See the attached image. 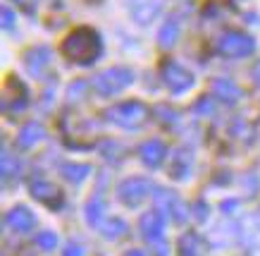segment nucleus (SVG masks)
Listing matches in <instances>:
<instances>
[{
	"label": "nucleus",
	"mask_w": 260,
	"mask_h": 256,
	"mask_svg": "<svg viewBox=\"0 0 260 256\" xmlns=\"http://www.w3.org/2000/svg\"><path fill=\"white\" fill-rule=\"evenodd\" d=\"M60 50L72 63L91 65L101 55V39H98L95 29H91V26H77L62 39Z\"/></svg>",
	"instance_id": "obj_1"
},
{
	"label": "nucleus",
	"mask_w": 260,
	"mask_h": 256,
	"mask_svg": "<svg viewBox=\"0 0 260 256\" xmlns=\"http://www.w3.org/2000/svg\"><path fill=\"white\" fill-rule=\"evenodd\" d=\"M105 118L110 122H115V125H119V127L136 129L148 120V108L141 101H124V103H117V105H112V108H108Z\"/></svg>",
	"instance_id": "obj_2"
},
{
	"label": "nucleus",
	"mask_w": 260,
	"mask_h": 256,
	"mask_svg": "<svg viewBox=\"0 0 260 256\" xmlns=\"http://www.w3.org/2000/svg\"><path fill=\"white\" fill-rule=\"evenodd\" d=\"M217 50L227 58H246L255 50V39L248 36L246 32L229 29V32H224L220 36V41H217Z\"/></svg>",
	"instance_id": "obj_3"
},
{
	"label": "nucleus",
	"mask_w": 260,
	"mask_h": 256,
	"mask_svg": "<svg viewBox=\"0 0 260 256\" xmlns=\"http://www.w3.org/2000/svg\"><path fill=\"white\" fill-rule=\"evenodd\" d=\"M134 79V74L132 70H126V67H110V70H105V72L95 74L93 79V89L103 96H110V94H117L122 91L124 87H129Z\"/></svg>",
	"instance_id": "obj_4"
},
{
	"label": "nucleus",
	"mask_w": 260,
	"mask_h": 256,
	"mask_svg": "<svg viewBox=\"0 0 260 256\" xmlns=\"http://www.w3.org/2000/svg\"><path fill=\"white\" fill-rule=\"evenodd\" d=\"M160 74H162V81H165V87L172 91V94H181V91H186V89L193 84V77H191L189 70H184L181 65H177L174 60L165 58L162 65H160Z\"/></svg>",
	"instance_id": "obj_5"
},
{
	"label": "nucleus",
	"mask_w": 260,
	"mask_h": 256,
	"mask_svg": "<svg viewBox=\"0 0 260 256\" xmlns=\"http://www.w3.org/2000/svg\"><path fill=\"white\" fill-rule=\"evenodd\" d=\"M29 189H31L34 199L41 201L43 206H48V208H60L62 206L64 196L53 182H48V180H31Z\"/></svg>",
	"instance_id": "obj_6"
},
{
	"label": "nucleus",
	"mask_w": 260,
	"mask_h": 256,
	"mask_svg": "<svg viewBox=\"0 0 260 256\" xmlns=\"http://www.w3.org/2000/svg\"><path fill=\"white\" fill-rule=\"evenodd\" d=\"M150 192V182L148 180H143V177H132V180H124V182L119 184V199L129 204V206H139Z\"/></svg>",
	"instance_id": "obj_7"
},
{
	"label": "nucleus",
	"mask_w": 260,
	"mask_h": 256,
	"mask_svg": "<svg viewBox=\"0 0 260 256\" xmlns=\"http://www.w3.org/2000/svg\"><path fill=\"white\" fill-rule=\"evenodd\" d=\"M26 87H24L22 81L17 79L15 74H10L8 79H5V87H3V105H5V110H19L26 105Z\"/></svg>",
	"instance_id": "obj_8"
},
{
	"label": "nucleus",
	"mask_w": 260,
	"mask_h": 256,
	"mask_svg": "<svg viewBox=\"0 0 260 256\" xmlns=\"http://www.w3.org/2000/svg\"><path fill=\"white\" fill-rule=\"evenodd\" d=\"M165 156H167V149L160 139H150V141H146L141 146V160L148 168H158L160 163L165 160Z\"/></svg>",
	"instance_id": "obj_9"
},
{
	"label": "nucleus",
	"mask_w": 260,
	"mask_h": 256,
	"mask_svg": "<svg viewBox=\"0 0 260 256\" xmlns=\"http://www.w3.org/2000/svg\"><path fill=\"white\" fill-rule=\"evenodd\" d=\"M34 223H36L34 213L29 211V208H24V206H17V208H12V211L8 213V225L15 232H29L34 227Z\"/></svg>",
	"instance_id": "obj_10"
},
{
	"label": "nucleus",
	"mask_w": 260,
	"mask_h": 256,
	"mask_svg": "<svg viewBox=\"0 0 260 256\" xmlns=\"http://www.w3.org/2000/svg\"><path fill=\"white\" fill-rule=\"evenodd\" d=\"M210 91H213V96L222 98V101H227V103H234V101H239V96H241V89H239L232 79H224V77L213 79Z\"/></svg>",
	"instance_id": "obj_11"
},
{
	"label": "nucleus",
	"mask_w": 260,
	"mask_h": 256,
	"mask_svg": "<svg viewBox=\"0 0 260 256\" xmlns=\"http://www.w3.org/2000/svg\"><path fill=\"white\" fill-rule=\"evenodd\" d=\"M162 227H165V220H162V213H158V211H148L141 218V232L148 240H158L162 235Z\"/></svg>",
	"instance_id": "obj_12"
},
{
	"label": "nucleus",
	"mask_w": 260,
	"mask_h": 256,
	"mask_svg": "<svg viewBox=\"0 0 260 256\" xmlns=\"http://www.w3.org/2000/svg\"><path fill=\"white\" fill-rule=\"evenodd\" d=\"M24 63L29 67V72L39 74L48 63H50V50L43 48V46H36V48H29L24 53Z\"/></svg>",
	"instance_id": "obj_13"
},
{
	"label": "nucleus",
	"mask_w": 260,
	"mask_h": 256,
	"mask_svg": "<svg viewBox=\"0 0 260 256\" xmlns=\"http://www.w3.org/2000/svg\"><path fill=\"white\" fill-rule=\"evenodd\" d=\"M43 136H46L43 125H39V122H29V125H24L22 127V132H19V136H17V144L24 146V149H31L34 144H39Z\"/></svg>",
	"instance_id": "obj_14"
},
{
	"label": "nucleus",
	"mask_w": 260,
	"mask_h": 256,
	"mask_svg": "<svg viewBox=\"0 0 260 256\" xmlns=\"http://www.w3.org/2000/svg\"><path fill=\"white\" fill-rule=\"evenodd\" d=\"M205 249V242L201 240L198 232H186L179 240V254L181 256H201Z\"/></svg>",
	"instance_id": "obj_15"
},
{
	"label": "nucleus",
	"mask_w": 260,
	"mask_h": 256,
	"mask_svg": "<svg viewBox=\"0 0 260 256\" xmlns=\"http://www.w3.org/2000/svg\"><path fill=\"white\" fill-rule=\"evenodd\" d=\"M155 199H158V204L167 206V213H172L174 220H184V218H186V208L181 206V201L177 199L174 194H170V192H158V194H155Z\"/></svg>",
	"instance_id": "obj_16"
},
{
	"label": "nucleus",
	"mask_w": 260,
	"mask_h": 256,
	"mask_svg": "<svg viewBox=\"0 0 260 256\" xmlns=\"http://www.w3.org/2000/svg\"><path fill=\"white\" fill-rule=\"evenodd\" d=\"M177 39H179V22H177V19H167L158 34L160 46H162V48H170V46H174Z\"/></svg>",
	"instance_id": "obj_17"
},
{
	"label": "nucleus",
	"mask_w": 260,
	"mask_h": 256,
	"mask_svg": "<svg viewBox=\"0 0 260 256\" xmlns=\"http://www.w3.org/2000/svg\"><path fill=\"white\" fill-rule=\"evenodd\" d=\"M91 173L86 163H67L62 168V175L70 180V182H81V180H86V175Z\"/></svg>",
	"instance_id": "obj_18"
},
{
	"label": "nucleus",
	"mask_w": 260,
	"mask_h": 256,
	"mask_svg": "<svg viewBox=\"0 0 260 256\" xmlns=\"http://www.w3.org/2000/svg\"><path fill=\"white\" fill-rule=\"evenodd\" d=\"M158 10H160L158 0H148V3H143V10H136L134 17L139 19V22H150L153 17L158 15Z\"/></svg>",
	"instance_id": "obj_19"
},
{
	"label": "nucleus",
	"mask_w": 260,
	"mask_h": 256,
	"mask_svg": "<svg viewBox=\"0 0 260 256\" xmlns=\"http://www.w3.org/2000/svg\"><path fill=\"white\" fill-rule=\"evenodd\" d=\"M36 244H39L41 249H46V251H50V249H55V244H57L55 232H50V230L39 232V235H36Z\"/></svg>",
	"instance_id": "obj_20"
},
{
	"label": "nucleus",
	"mask_w": 260,
	"mask_h": 256,
	"mask_svg": "<svg viewBox=\"0 0 260 256\" xmlns=\"http://www.w3.org/2000/svg\"><path fill=\"white\" fill-rule=\"evenodd\" d=\"M101 216H103V201L101 199H93L86 206V220L91 225H95L98 220H101Z\"/></svg>",
	"instance_id": "obj_21"
},
{
	"label": "nucleus",
	"mask_w": 260,
	"mask_h": 256,
	"mask_svg": "<svg viewBox=\"0 0 260 256\" xmlns=\"http://www.w3.org/2000/svg\"><path fill=\"white\" fill-rule=\"evenodd\" d=\"M126 230V225L119 220V218H112L110 223H105V230H103V235L105 237H119L122 232Z\"/></svg>",
	"instance_id": "obj_22"
},
{
	"label": "nucleus",
	"mask_w": 260,
	"mask_h": 256,
	"mask_svg": "<svg viewBox=\"0 0 260 256\" xmlns=\"http://www.w3.org/2000/svg\"><path fill=\"white\" fill-rule=\"evenodd\" d=\"M186 170H189V156L179 153V156H177V163L172 165V175L174 177H186V175H189Z\"/></svg>",
	"instance_id": "obj_23"
},
{
	"label": "nucleus",
	"mask_w": 260,
	"mask_h": 256,
	"mask_svg": "<svg viewBox=\"0 0 260 256\" xmlns=\"http://www.w3.org/2000/svg\"><path fill=\"white\" fill-rule=\"evenodd\" d=\"M10 175H17V160H12L10 153H3V177L8 180Z\"/></svg>",
	"instance_id": "obj_24"
},
{
	"label": "nucleus",
	"mask_w": 260,
	"mask_h": 256,
	"mask_svg": "<svg viewBox=\"0 0 260 256\" xmlns=\"http://www.w3.org/2000/svg\"><path fill=\"white\" fill-rule=\"evenodd\" d=\"M12 24H15V15H12V10L3 8V26H5V29H10Z\"/></svg>",
	"instance_id": "obj_25"
},
{
	"label": "nucleus",
	"mask_w": 260,
	"mask_h": 256,
	"mask_svg": "<svg viewBox=\"0 0 260 256\" xmlns=\"http://www.w3.org/2000/svg\"><path fill=\"white\" fill-rule=\"evenodd\" d=\"M62 256H84V249H81L79 244H70V247L64 249Z\"/></svg>",
	"instance_id": "obj_26"
},
{
	"label": "nucleus",
	"mask_w": 260,
	"mask_h": 256,
	"mask_svg": "<svg viewBox=\"0 0 260 256\" xmlns=\"http://www.w3.org/2000/svg\"><path fill=\"white\" fill-rule=\"evenodd\" d=\"M205 216H208V206H203V204H196V218H198V220H203Z\"/></svg>",
	"instance_id": "obj_27"
},
{
	"label": "nucleus",
	"mask_w": 260,
	"mask_h": 256,
	"mask_svg": "<svg viewBox=\"0 0 260 256\" xmlns=\"http://www.w3.org/2000/svg\"><path fill=\"white\" fill-rule=\"evenodd\" d=\"M126 256H146V254H143V251H139V249H134V251H129Z\"/></svg>",
	"instance_id": "obj_28"
},
{
	"label": "nucleus",
	"mask_w": 260,
	"mask_h": 256,
	"mask_svg": "<svg viewBox=\"0 0 260 256\" xmlns=\"http://www.w3.org/2000/svg\"><path fill=\"white\" fill-rule=\"evenodd\" d=\"M255 81L260 84V63H258V67H255Z\"/></svg>",
	"instance_id": "obj_29"
},
{
	"label": "nucleus",
	"mask_w": 260,
	"mask_h": 256,
	"mask_svg": "<svg viewBox=\"0 0 260 256\" xmlns=\"http://www.w3.org/2000/svg\"><path fill=\"white\" fill-rule=\"evenodd\" d=\"M19 3H24V0H19Z\"/></svg>",
	"instance_id": "obj_30"
}]
</instances>
